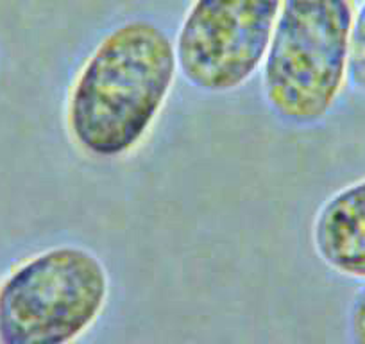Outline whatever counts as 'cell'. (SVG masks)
Wrapping results in <instances>:
<instances>
[{"instance_id":"obj_1","label":"cell","mask_w":365,"mask_h":344,"mask_svg":"<svg viewBox=\"0 0 365 344\" xmlns=\"http://www.w3.org/2000/svg\"><path fill=\"white\" fill-rule=\"evenodd\" d=\"M179 76L174 38L145 16L122 20L88 51L63 103L73 149L96 161H120L143 147Z\"/></svg>"},{"instance_id":"obj_6","label":"cell","mask_w":365,"mask_h":344,"mask_svg":"<svg viewBox=\"0 0 365 344\" xmlns=\"http://www.w3.org/2000/svg\"><path fill=\"white\" fill-rule=\"evenodd\" d=\"M347 81L353 90L365 93V0L360 4V8L354 9Z\"/></svg>"},{"instance_id":"obj_7","label":"cell","mask_w":365,"mask_h":344,"mask_svg":"<svg viewBox=\"0 0 365 344\" xmlns=\"http://www.w3.org/2000/svg\"><path fill=\"white\" fill-rule=\"evenodd\" d=\"M347 337L351 344H365V282H361L347 308Z\"/></svg>"},{"instance_id":"obj_4","label":"cell","mask_w":365,"mask_h":344,"mask_svg":"<svg viewBox=\"0 0 365 344\" xmlns=\"http://www.w3.org/2000/svg\"><path fill=\"white\" fill-rule=\"evenodd\" d=\"M285 0H190L174 36L179 76L206 96L245 88L259 74Z\"/></svg>"},{"instance_id":"obj_2","label":"cell","mask_w":365,"mask_h":344,"mask_svg":"<svg viewBox=\"0 0 365 344\" xmlns=\"http://www.w3.org/2000/svg\"><path fill=\"white\" fill-rule=\"evenodd\" d=\"M353 0H285L259 69L267 110L289 128L322 124L349 76Z\"/></svg>"},{"instance_id":"obj_5","label":"cell","mask_w":365,"mask_h":344,"mask_svg":"<svg viewBox=\"0 0 365 344\" xmlns=\"http://www.w3.org/2000/svg\"><path fill=\"white\" fill-rule=\"evenodd\" d=\"M310 242L326 269L365 282V178L344 185L321 203L312 219Z\"/></svg>"},{"instance_id":"obj_3","label":"cell","mask_w":365,"mask_h":344,"mask_svg":"<svg viewBox=\"0 0 365 344\" xmlns=\"http://www.w3.org/2000/svg\"><path fill=\"white\" fill-rule=\"evenodd\" d=\"M113 293L97 251L61 242L33 253L0 282V344H81Z\"/></svg>"}]
</instances>
